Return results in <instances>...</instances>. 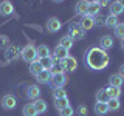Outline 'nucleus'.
Wrapping results in <instances>:
<instances>
[{"label": "nucleus", "instance_id": "obj_1", "mask_svg": "<svg viewBox=\"0 0 124 116\" xmlns=\"http://www.w3.org/2000/svg\"><path fill=\"white\" fill-rule=\"evenodd\" d=\"M84 60L87 64V67L92 70H104V68H107L108 62H110L107 51L99 48V46H93V48L88 50L85 53Z\"/></svg>", "mask_w": 124, "mask_h": 116}, {"label": "nucleus", "instance_id": "obj_2", "mask_svg": "<svg viewBox=\"0 0 124 116\" xmlns=\"http://www.w3.org/2000/svg\"><path fill=\"white\" fill-rule=\"evenodd\" d=\"M20 56H22V59L25 62H30V64L39 59V57H37V48L34 45H31V44H28L26 46H23L22 51H20Z\"/></svg>", "mask_w": 124, "mask_h": 116}, {"label": "nucleus", "instance_id": "obj_3", "mask_svg": "<svg viewBox=\"0 0 124 116\" xmlns=\"http://www.w3.org/2000/svg\"><path fill=\"white\" fill-rule=\"evenodd\" d=\"M68 82V77L64 74H53L51 80H50V85H51L53 88H64V85Z\"/></svg>", "mask_w": 124, "mask_h": 116}, {"label": "nucleus", "instance_id": "obj_4", "mask_svg": "<svg viewBox=\"0 0 124 116\" xmlns=\"http://www.w3.org/2000/svg\"><path fill=\"white\" fill-rule=\"evenodd\" d=\"M84 34H85V31L81 28L78 23H75V25H71L70 26V29H68V36L73 39V40H81V39L84 37Z\"/></svg>", "mask_w": 124, "mask_h": 116}, {"label": "nucleus", "instance_id": "obj_5", "mask_svg": "<svg viewBox=\"0 0 124 116\" xmlns=\"http://www.w3.org/2000/svg\"><path fill=\"white\" fill-rule=\"evenodd\" d=\"M59 64L67 70V71H75V70L78 68V60L73 56H67L65 59H61Z\"/></svg>", "mask_w": 124, "mask_h": 116}, {"label": "nucleus", "instance_id": "obj_6", "mask_svg": "<svg viewBox=\"0 0 124 116\" xmlns=\"http://www.w3.org/2000/svg\"><path fill=\"white\" fill-rule=\"evenodd\" d=\"M16 105H17V101L13 94H5L2 98V107L5 110H13V108H16Z\"/></svg>", "mask_w": 124, "mask_h": 116}, {"label": "nucleus", "instance_id": "obj_7", "mask_svg": "<svg viewBox=\"0 0 124 116\" xmlns=\"http://www.w3.org/2000/svg\"><path fill=\"white\" fill-rule=\"evenodd\" d=\"M88 3L87 0H79V2L75 5V13L78 15H87L88 14Z\"/></svg>", "mask_w": 124, "mask_h": 116}, {"label": "nucleus", "instance_id": "obj_8", "mask_svg": "<svg viewBox=\"0 0 124 116\" xmlns=\"http://www.w3.org/2000/svg\"><path fill=\"white\" fill-rule=\"evenodd\" d=\"M79 26L82 28L84 31H88V29H92L93 26H95V19L92 17V15H82V19H81V22H79Z\"/></svg>", "mask_w": 124, "mask_h": 116}, {"label": "nucleus", "instance_id": "obj_9", "mask_svg": "<svg viewBox=\"0 0 124 116\" xmlns=\"http://www.w3.org/2000/svg\"><path fill=\"white\" fill-rule=\"evenodd\" d=\"M61 26H62V23H61L59 19H56V17H50L48 22H46V29H48L50 33H57V31L61 29Z\"/></svg>", "mask_w": 124, "mask_h": 116}, {"label": "nucleus", "instance_id": "obj_10", "mask_svg": "<svg viewBox=\"0 0 124 116\" xmlns=\"http://www.w3.org/2000/svg\"><path fill=\"white\" fill-rule=\"evenodd\" d=\"M36 77H37V82L39 84H50L53 74H51V71H50V70H42V71L39 73Z\"/></svg>", "mask_w": 124, "mask_h": 116}, {"label": "nucleus", "instance_id": "obj_11", "mask_svg": "<svg viewBox=\"0 0 124 116\" xmlns=\"http://www.w3.org/2000/svg\"><path fill=\"white\" fill-rule=\"evenodd\" d=\"M39 96H40V88L37 87V85H30L28 88H26V98L30 99H39Z\"/></svg>", "mask_w": 124, "mask_h": 116}, {"label": "nucleus", "instance_id": "obj_12", "mask_svg": "<svg viewBox=\"0 0 124 116\" xmlns=\"http://www.w3.org/2000/svg\"><path fill=\"white\" fill-rule=\"evenodd\" d=\"M112 46H113V39H112V36H102L99 40V48L102 50H110Z\"/></svg>", "mask_w": 124, "mask_h": 116}, {"label": "nucleus", "instance_id": "obj_13", "mask_svg": "<svg viewBox=\"0 0 124 116\" xmlns=\"http://www.w3.org/2000/svg\"><path fill=\"white\" fill-rule=\"evenodd\" d=\"M108 111H110V110H108L107 102H96V104H95V113H96V115L104 116V115H107Z\"/></svg>", "mask_w": 124, "mask_h": 116}, {"label": "nucleus", "instance_id": "obj_14", "mask_svg": "<svg viewBox=\"0 0 124 116\" xmlns=\"http://www.w3.org/2000/svg\"><path fill=\"white\" fill-rule=\"evenodd\" d=\"M13 13H14V6L11 2H3L0 5V14L2 15H11Z\"/></svg>", "mask_w": 124, "mask_h": 116}, {"label": "nucleus", "instance_id": "obj_15", "mask_svg": "<svg viewBox=\"0 0 124 116\" xmlns=\"http://www.w3.org/2000/svg\"><path fill=\"white\" fill-rule=\"evenodd\" d=\"M106 90H107V94L110 99H119V96H121V87H112V85H108Z\"/></svg>", "mask_w": 124, "mask_h": 116}, {"label": "nucleus", "instance_id": "obj_16", "mask_svg": "<svg viewBox=\"0 0 124 116\" xmlns=\"http://www.w3.org/2000/svg\"><path fill=\"white\" fill-rule=\"evenodd\" d=\"M124 82V77L119 74V73H116V74H112L110 76V80H108V84L112 85V87H121Z\"/></svg>", "mask_w": 124, "mask_h": 116}, {"label": "nucleus", "instance_id": "obj_17", "mask_svg": "<svg viewBox=\"0 0 124 116\" xmlns=\"http://www.w3.org/2000/svg\"><path fill=\"white\" fill-rule=\"evenodd\" d=\"M34 107H36L37 113L42 115V113H46V110H48V105H46V102L44 99H36V102H33Z\"/></svg>", "mask_w": 124, "mask_h": 116}, {"label": "nucleus", "instance_id": "obj_18", "mask_svg": "<svg viewBox=\"0 0 124 116\" xmlns=\"http://www.w3.org/2000/svg\"><path fill=\"white\" fill-rule=\"evenodd\" d=\"M42 70H44V67L40 65V62H39V59H37V60H34V62H31V64H30V73H31L33 76H37L39 73L42 71Z\"/></svg>", "mask_w": 124, "mask_h": 116}, {"label": "nucleus", "instance_id": "obj_19", "mask_svg": "<svg viewBox=\"0 0 124 116\" xmlns=\"http://www.w3.org/2000/svg\"><path fill=\"white\" fill-rule=\"evenodd\" d=\"M59 45H61V46H64L65 50H70L73 45H75V40H73V39L67 34V36H64V37H62L61 40H59Z\"/></svg>", "mask_w": 124, "mask_h": 116}, {"label": "nucleus", "instance_id": "obj_20", "mask_svg": "<svg viewBox=\"0 0 124 116\" xmlns=\"http://www.w3.org/2000/svg\"><path fill=\"white\" fill-rule=\"evenodd\" d=\"M70 105V101L68 98H57V99H54V107L57 108V110H62V108H65V107H68Z\"/></svg>", "mask_w": 124, "mask_h": 116}, {"label": "nucleus", "instance_id": "obj_21", "mask_svg": "<svg viewBox=\"0 0 124 116\" xmlns=\"http://www.w3.org/2000/svg\"><path fill=\"white\" fill-rule=\"evenodd\" d=\"M99 9H101V5L98 2H92V3H88V15H92V17H95L96 14H99Z\"/></svg>", "mask_w": 124, "mask_h": 116}, {"label": "nucleus", "instance_id": "obj_22", "mask_svg": "<svg viewBox=\"0 0 124 116\" xmlns=\"http://www.w3.org/2000/svg\"><path fill=\"white\" fill-rule=\"evenodd\" d=\"M54 56L57 57V59H65V57L68 56V50H65L64 46H61V45H57L56 48H54Z\"/></svg>", "mask_w": 124, "mask_h": 116}, {"label": "nucleus", "instance_id": "obj_23", "mask_svg": "<svg viewBox=\"0 0 124 116\" xmlns=\"http://www.w3.org/2000/svg\"><path fill=\"white\" fill-rule=\"evenodd\" d=\"M23 115L25 116H37V110L36 107H34V104H26L25 107H23Z\"/></svg>", "mask_w": 124, "mask_h": 116}, {"label": "nucleus", "instance_id": "obj_24", "mask_svg": "<svg viewBox=\"0 0 124 116\" xmlns=\"http://www.w3.org/2000/svg\"><path fill=\"white\" fill-rule=\"evenodd\" d=\"M124 11V8L119 5L118 2H112V5H110V14H113V15H116V17H118L119 14H121Z\"/></svg>", "mask_w": 124, "mask_h": 116}, {"label": "nucleus", "instance_id": "obj_25", "mask_svg": "<svg viewBox=\"0 0 124 116\" xmlns=\"http://www.w3.org/2000/svg\"><path fill=\"white\" fill-rule=\"evenodd\" d=\"M108 94H107V90L106 88H102V90H99L96 93V102H108Z\"/></svg>", "mask_w": 124, "mask_h": 116}, {"label": "nucleus", "instance_id": "obj_26", "mask_svg": "<svg viewBox=\"0 0 124 116\" xmlns=\"http://www.w3.org/2000/svg\"><path fill=\"white\" fill-rule=\"evenodd\" d=\"M39 62H40V65L44 67V70H51L53 67V59H51V56H46V57H42V59H39Z\"/></svg>", "mask_w": 124, "mask_h": 116}, {"label": "nucleus", "instance_id": "obj_27", "mask_svg": "<svg viewBox=\"0 0 124 116\" xmlns=\"http://www.w3.org/2000/svg\"><path fill=\"white\" fill-rule=\"evenodd\" d=\"M118 25V17L113 14H110L108 17H106V26L107 28H113L115 29V26Z\"/></svg>", "mask_w": 124, "mask_h": 116}, {"label": "nucleus", "instance_id": "obj_28", "mask_svg": "<svg viewBox=\"0 0 124 116\" xmlns=\"http://www.w3.org/2000/svg\"><path fill=\"white\" fill-rule=\"evenodd\" d=\"M46 56H50V48L46 45H39L37 46V57L42 59V57H46Z\"/></svg>", "mask_w": 124, "mask_h": 116}, {"label": "nucleus", "instance_id": "obj_29", "mask_svg": "<svg viewBox=\"0 0 124 116\" xmlns=\"http://www.w3.org/2000/svg\"><path fill=\"white\" fill-rule=\"evenodd\" d=\"M107 105H108V110L110 111H116L121 107V102H119V99H108Z\"/></svg>", "mask_w": 124, "mask_h": 116}, {"label": "nucleus", "instance_id": "obj_30", "mask_svg": "<svg viewBox=\"0 0 124 116\" xmlns=\"http://www.w3.org/2000/svg\"><path fill=\"white\" fill-rule=\"evenodd\" d=\"M22 50H19V46H9L6 51V59H14L17 56V53H20Z\"/></svg>", "mask_w": 124, "mask_h": 116}, {"label": "nucleus", "instance_id": "obj_31", "mask_svg": "<svg viewBox=\"0 0 124 116\" xmlns=\"http://www.w3.org/2000/svg\"><path fill=\"white\" fill-rule=\"evenodd\" d=\"M50 71H51V74H64V73H65V68L62 67L61 64H54Z\"/></svg>", "mask_w": 124, "mask_h": 116}, {"label": "nucleus", "instance_id": "obj_32", "mask_svg": "<svg viewBox=\"0 0 124 116\" xmlns=\"http://www.w3.org/2000/svg\"><path fill=\"white\" fill-rule=\"evenodd\" d=\"M115 36L119 39H124V23H118L115 26Z\"/></svg>", "mask_w": 124, "mask_h": 116}, {"label": "nucleus", "instance_id": "obj_33", "mask_svg": "<svg viewBox=\"0 0 124 116\" xmlns=\"http://www.w3.org/2000/svg\"><path fill=\"white\" fill-rule=\"evenodd\" d=\"M93 19H95V25H98V26H106V17H104L102 14H96Z\"/></svg>", "mask_w": 124, "mask_h": 116}, {"label": "nucleus", "instance_id": "obj_34", "mask_svg": "<svg viewBox=\"0 0 124 116\" xmlns=\"http://www.w3.org/2000/svg\"><path fill=\"white\" fill-rule=\"evenodd\" d=\"M53 96H54V99H57V98H67V91H65L64 88H54Z\"/></svg>", "mask_w": 124, "mask_h": 116}, {"label": "nucleus", "instance_id": "obj_35", "mask_svg": "<svg viewBox=\"0 0 124 116\" xmlns=\"http://www.w3.org/2000/svg\"><path fill=\"white\" fill-rule=\"evenodd\" d=\"M59 115H61V116H73V115H75V110H73V108L68 105V107L62 108V110L59 111Z\"/></svg>", "mask_w": 124, "mask_h": 116}, {"label": "nucleus", "instance_id": "obj_36", "mask_svg": "<svg viewBox=\"0 0 124 116\" xmlns=\"http://www.w3.org/2000/svg\"><path fill=\"white\" fill-rule=\"evenodd\" d=\"M8 42H9V39H8L6 36H0V48H5V46L8 45Z\"/></svg>", "mask_w": 124, "mask_h": 116}, {"label": "nucleus", "instance_id": "obj_37", "mask_svg": "<svg viewBox=\"0 0 124 116\" xmlns=\"http://www.w3.org/2000/svg\"><path fill=\"white\" fill-rule=\"evenodd\" d=\"M78 113H79V116H87V108H85L84 105H81L79 108H78Z\"/></svg>", "mask_w": 124, "mask_h": 116}, {"label": "nucleus", "instance_id": "obj_38", "mask_svg": "<svg viewBox=\"0 0 124 116\" xmlns=\"http://www.w3.org/2000/svg\"><path fill=\"white\" fill-rule=\"evenodd\" d=\"M119 74H121V76L124 77V64L121 65V67H119Z\"/></svg>", "mask_w": 124, "mask_h": 116}, {"label": "nucleus", "instance_id": "obj_39", "mask_svg": "<svg viewBox=\"0 0 124 116\" xmlns=\"http://www.w3.org/2000/svg\"><path fill=\"white\" fill-rule=\"evenodd\" d=\"M116 2H118V3H119V5H121V6L124 8V0H116Z\"/></svg>", "mask_w": 124, "mask_h": 116}, {"label": "nucleus", "instance_id": "obj_40", "mask_svg": "<svg viewBox=\"0 0 124 116\" xmlns=\"http://www.w3.org/2000/svg\"><path fill=\"white\" fill-rule=\"evenodd\" d=\"M121 48L124 50V39H121Z\"/></svg>", "mask_w": 124, "mask_h": 116}, {"label": "nucleus", "instance_id": "obj_41", "mask_svg": "<svg viewBox=\"0 0 124 116\" xmlns=\"http://www.w3.org/2000/svg\"><path fill=\"white\" fill-rule=\"evenodd\" d=\"M53 2H56V3H61V2H64V0H53Z\"/></svg>", "mask_w": 124, "mask_h": 116}, {"label": "nucleus", "instance_id": "obj_42", "mask_svg": "<svg viewBox=\"0 0 124 116\" xmlns=\"http://www.w3.org/2000/svg\"><path fill=\"white\" fill-rule=\"evenodd\" d=\"M96 2H101V0H96ZM107 2H108V0H107Z\"/></svg>", "mask_w": 124, "mask_h": 116}]
</instances>
